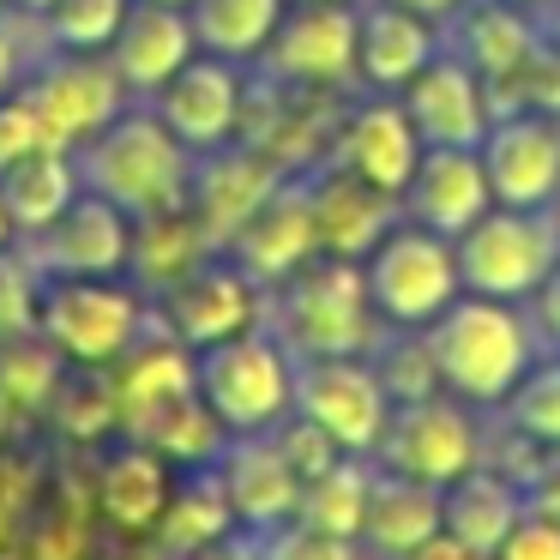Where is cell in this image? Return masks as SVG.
I'll list each match as a JSON object with an SVG mask.
<instances>
[{"mask_svg":"<svg viewBox=\"0 0 560 560\" xmlns=\"http://www.w3.org/2000/svg\"><path fill=\"white\" fill-rule=\"evenodd\" d=\"M79 182L91 194L115 199L127 218H158V211L187 206L194 182V151L163 127L158 109H121L103 133L79 145Z\"/></svg>","mask_w":560,"mask_h":560,"instance_id":"cell-1","label":"cell"},{"mask_svg":"<svg viewBox=\"0 0 560 560\" xmlns=\"http://www.w3.org/2000/svg\"><path fill=\"white\" fill-rule=\"evenodd\" d=\"M428 350H434L440 386L464 404H506L512 386L530 374L536 362V326L518 314V302H494V295L464 290L446 314L428 326Z\"/></svg>","mask_w":560,"mask_h":560,"instance_id":"cell-2","label":"cell"},{"mask_svg":"<svg viewBox=\"0 0 560 560\" xmlns=\"http://www.w3.org/2000/svg\"><path fill=\"white\" fill-rule=\"evenodd\" d=\"M271 295V338L302 362V355H368L380 338V314L368 302L362 259L314 254L302 271L278 283Z\"/></svg>","mask_w":560,"mask_h":560,"instance_id":"cell-3","label":"cell"},{"mask_svg":"<svg viewBox=\"0 0 560 560\" xmlns=\"http://www.w3.org/2000/svg\"><path fill=\"white\" fill-rule=\"evenodd\" d=\"M194 380L230 434H266L295 410V355L266 326L194 350Z\"/></svg>","mask_w":560,"mask_h":560,"instance_id":"cell-4","label":"cell"},{"mask_svg":"<svg viewBox=\"0 0 560 560\" xmlns=\"http://www.w3.org/2000/svg\"><path fill=\"white\" fill-rule=\"evenodd\" d=\"M362 278L380 326H404V331H428L464 295L458 247L410 218H398L374 242V254L362 259Z\"/></svg>","mask_w":560,"mask_h":560,"instance_id":"cell-5","label":"cell"},{"mask_svg":"<svg viewBox=\"0 0 560 560\" xmlns=\"http://www.w3.org/2000/svg\"><path fill=\"white\" fill-rule=\"evenodd\" d=\"M151 314L133 290L109 278H43L37 331L67 355L73 368H115L139 338Z\"/></svg>","mask_w":560,"mask_h":560,"instance_id":"cell-6","label":"cell"},{"mask_svg":"<svg viewBox=\"0 0 560 560\" xmlns=\"http://www.w3.org/2000/svg\"><path fill=\"white\" fill-rule=\"evenodd\" d=\"M458 278L470 295H494V302H530L542 290L548 266L560 259V230L555 211H518L494 206L458 235Z\"/></svg>","mask_w":560,"mask_h":560,"instance_id":"cell-7","label":"cell"},{"mask_svg":"<svg viewBox=\"0 0 560 560\" xmlns=\"http://www.w3.org/2000/svg\"><path fill=\"white\" fill-rule=\"evenodd\" d=\"M374 464L446 488V482H458L464 470L482 464V434H476L464 398L434 392V398H416V404H392L386 434H380V446H374Z\"/></svg>","mask_w":560,"mask_h":560,"instance_id":"cell-8","label":"cell"},{"mask_svg":"<svg viewBox=\"0 0 560 560\" xmlns=\"http://www.w3.org/2000/svg\"><path fill=\"white\" fill-rule=\"evenodd\" d=\"M295 410L326 428L343 452L374 458L380 434H386V416H392V398L368 355H302L295 362Z\"/></svg>","mask_w":560,"mask_h":560,"instance_id":"cell-9","label":"cell"},{"mask_svg":"<svg viewBox=\"0 0 560 560\" xmlns=\"http://www.w3.org/2000/svg\"><path fill=\"white\" fill-rule=\"evenodd\" d=\"M259 67L283 85L343 91L355 79V0H290Z\"/></svg>","mask_w":560,"mask_h":560,"instance_id":"cell-10","label":"cell"},{"mask_svg":"<svg viewBox=\"0 0 560 560\" xmlns=\"http://www.w3.org/2000/svg\"><path fill=\"white\" fill-rule=\"evenodd\" d=\"M19 91L31 97L49 145H61V151H79L91 133H103L121 115V97H127L109 55H73V49H61L49 67H37Z\"/></svg>","mask_w":560,"mask_h":560,"instance_id":"cell-11","label":"cell"},{"mask_svg":"<svg viewBox=\"0 0 560 560\" xmlns=\"http://www.w3.org/2000/svg\"><path fill=\"white\" fill-rule=\"evenodd\" d=\"M259 314H266V290L230 254L199 259L187 278H175L163 290V307H158V319L187 350H211L223 338H242V331L259 326Z\"/></svg>","mask_w":560,"mask_h":560,"instance_id":"cell-12","label":"cell"},{"mask_svg":"<svg viewBox=\"0 0 560 560\" xmlns=\"http://www.w3.org/2000/svg\"><path fill=\"white\" fill-rule=\"evenodd\" d=\"M133 254V218L103 194H79L49 230L25 235V259L37 278H115Z\"/></svg>","mask_w":560,"mask_h":560,"instance_id":"cell-13","label":"cell"},{"mask_svg":"<svg viewBox=\"0 0 560 560\" xmlns=\"http://www.w3.org/2000/svg\"><path fill=\"white\" fill-rule=\"evenodd\" d=\"M422 151L428 145H422V133L410 127L404 103L386 97V91H374V97H362V103H343L326 163H338V170L362 175L368 187H380V194L398 199L404 187H410Z\"/></svg>","mask_w":560,"mask_h":560,"instance_id":"cell-14","label":"cell"},{"mask_svg":"<svg viewBox=\"0 0 560 560\" xmlns=\"http://www.w3.org/2000/svg\"><path fill=\"white\" fill-rule=\"evenodd\" d=\"M482 170L494 206L555 211L560 199V115H500L482 133Z\"/></svg>","mask_w":560,"mask_h":560,"instance_id":"cell-15","label":"cell"},{"mask_svg":"<svg viewBox=\"0 0 560 560\" xmlns=\"http://www.w3.org/2000/svg\"><path fill=\"white\" fill-rule=\"evenodd\" d=\"M283 175L290 170H283L278 158H266L259 145L230 139V145H218V151H199L194 182H187V211L199 218L206 242L223 254V247L235 242V230L266 206V194L283 182Z\"/></svg>","mask_w":560,"mask_h":560,"instance_id":"cell-16","label":"cell"},{"mask_svg":"<svg viewBox=\"0 0 560 560\" xmlns=\"http://www.w3.org/2000/svg\"><path fill=\"white\" fill-rule=\"evenodd\" d=\"M259 290H278L290 271H302L319 254L314 235V199H307V170H290L278 187L266 194V206L235 230V242L223 247Z\"/></svg>","mask_w":560,"mask_h":560,"instance_id":"cell-17","label":"cell"},{"mask_svg":"<svg viewBox=\"0 0 560 560\" xmlns=\"http://www.w3.org/2000/svg\"><path fill=\"white\" fill-rule=\"evenodd\" d=\"M242 61H223V55H206L199 49L170 85L151 97V109L163 115L175 139L187 151H218L242 133V97H247V79L235 73Z\"/></svg>","mask_w":560,"mask_h":560,"instance_id":"cell-18","label":"cell"},{"mask_svg":"<svg viewBox=\"0 0 560 560\" xmlns=\"http://www.w3.org/2000/svg\"><path fill=\"white\" fill-rule=\"evenodd\" d=\"M482 211H494V187H488L476 145H428L410 187L398 194V218L422 223V230L446 235V242H458Z\"/></svg>","mask_w":560,"mask_h":560,"instance_id":"cell-19","label":"cell"},{"mask_svg":"<svg viewBox=\"0 0 560 560\" xmlns=\"http://www.w3.org/2000/svg\"><path fill=\"white\" fill-rule=\"evenodd\" d=\"M410 127L422 133V145H482L488 133V97H482V79H476L470 61L440 43V55L398 91Z\"/></svg>","mask_w":560,"mask_h":560,"instance_id":"cell-20","label":"cell"},{"mask_svg":"<svg viewBox=\"0 0 560 560\" xmlns=\"http://www.w3.org/2000/svg\"><path fill=\"white\" fill-rule=\"evenodd\" d=\"M109 67L133 97H158L175 73L199 55V37H194V19L187 7H158V0H133L115 31L109 49Z\"/></svg>","mask_w":560,"mask_h":560,"instance_id":"cell-21","label":"cell"},{"mask_svg":"<svg viewBox=\"0 0 560 560\" xmlns=\"http://www.w3.org/2000/svg\"><path fill=\"white\" fill-rule=\"evenodd\" d=\"M440 55V25L398 0H362L355 7V79L368 91L398 97L416 73Z\"/></svg>","mask_w":560,"mask_h":560,"instance_id":"cell-22","label":"cell"},{"mask_svg":"<svg viewBox=\"0 0 560 560\" xmlns=\"http://www.w3.org/2000/svg\"><path fill=\"white\" fill-rule=\"evenodd\" d=\"M230 512L242 530H271V524L295 518V500H302V476L290 470V458L278 452L271 434H230L223 452L211 458Z\"/></svg>","mask_w":560,"mask_h":560,"instance_id":"cell-23","label":"cell"},{"mask_svg":"<svg viewBox=\"0 0 560 560\" xmlns=\"http://www.w3.org/2000/svg\"><path fill=\"white\" fill-rule=\"evenodd\" d=\"M307 199H314L319 254H331V259H368L380 235L398 223V199L368 187L362 175L338 170V163H314L307 170Z\"/></svg>","mask_w":560,"mask_h":560,"instance_id":"cell-24","label":"cell"},{"mask_svg":"<svg viewBox=\"0 0 560 560\" xmlns=\"http://www.w3.org/2000/svg\"><path fill=\"white\" fill-rule=\"evenodd\" d=\"M440 43H446L458 61H470L482 85H494V79H506L512 67H524L536 55L542 25L524 13L518 0H464L458 13L446 19Z\"/></svg>","mask_w":560,"mask_h":560,"instance_id":"cell-25","label":"cell"},{"mask_svg":"<svg viewBox=\"0 0 560 560\" xmlns=\"http://www.w3.org/2000/svg\"><path fill=\"white\" fill-rule=\"evenodd\" d=\"M518 518H524V482L518 476L488 470V464H476V470L458 476V482L440 488V524L488 560H494V548L512 536Z\"/></svg>","mask_w":560,"mask_h":560,"instance_id":"cell-26","label":"cell"},{"mask_svg":"<svg viewBox=\"0 0 560 560\" xmlns=\"http://www.w3.org/2000/svg\"><path fill=\"white\" fill-rule=\"evenodd\" d=\"M121 428L139 440V446H151L158 458H170V464H211L223 452V440H230V428L211 416V404L199 398V386L139 404V410L121 416Z\"/></svg>","mask_w":560,"mask_h":560,"instance_id":"cell-27","label":"cell"},{"mask_svg":"<svg viewBox=\"0 0 560 560\" xmlns=\"http://www.w3.org/2000/svg\"><path fill=\"white\" fill-rule=\"evenodd\" d=\"M434 530H446V524H440V488L434 482H416V476H398V470H380V464H374L362 542H374L380 555L404 560V555H416Z\"/></svg>","mask_w":560,"mask_h":560,"instance_id":"cell-28","label":"cell"},{"mask_svg":"<svg viewBox=\"0 0 560 560\" xmlns=\"http://www.w3.org/2000/svg\"><path fill=\"white\" fill-rule=\"evenodd\" d=\"M170 494H175L170 458H158V452L139 446V440L127 452H115V458L103 464V476H97V512L115 524V530H127V536L158 530Z\"/></svg>","mask_w":560,"mask_h":560,"instance_id":"cell-29","label":"cell"},{"mask_svg":"<svg viewBox=\"0 0 560 560\" xmlns=\"http://www.w3.org/2000/svg\"><path fill=\"white\" fill-rule=\"evenodd\" d=\"M79 194H85L79 163H73V151H61V145H37L31 158H19L13 170H0V199H7V218H13L19 235L49 230Z\"/></svg>","mask_w":560,"mask_h":560,"instance_id":"cell-30","label":"cell"},{"mask_svg":"<svg viewBox=\"0 0 560 560\" xmlns=\"http://www.w3.org/2000/svg\"><path fill=\"white\" fill-rule=\"evenodd\" d=\"M218 247L206 242V230H199L194 211H158V218H133V254H127V266L139 271V283L145 290H170L175 278H187V271L199 266V259H211Z\"/></svg>","mask_w":560,"mask_h":560,"instance_id":"cell-31","label":"cell"},{"mask_svg":"<svg viewBox=\"0 0 560 560\" xmlns=\"http://www.w3.org/2000/svg\"><path fill=\"white\" fill-rule=\"evenodd\" d=\"M151 536H158L163 555H187V548H211V542H223V536H235L230 494H223L211 464H194V476L170 494V506H163V518Z\"/></svg>","mask_w":560,"mask_h":560,"instance_id":"cell-32","label":"cell"},{"mask_svg":"<svg viewBox=\"0 0 560 560\" xmlns=\"http://www.w3.org/2000/svg\"><path fill=\"white\" fill-rule=\"evenodd\" d=\"M283 7L290 0H187V19H194V37L206 55L223 61H259L278 31Z\"/></svg>","mask_w":560,"mask_h":560,"instance_id":"cell-33","label":"cell"},{"mask_svg":"<svg viewBox=\"0 0 560 560\" xmlns=\"http://www.w3.org/2000/svg\"><path fill=\"white\" fill-rule=\"evenodd\" d=\"M368 488H374V458H355L343 452L331 470L307 476L302 482V500H295V524H314L326 536H362V518H368Z\"/></svg>","mask_w":560,"mask_h":560,"instance_id":"cell-34","label":"cell"},{"mask_svg":"<svg viewBox=\"0 0 560 560\" xmlns=\"http://www.w3.org/2000/svg\"><path fill=\"white\" fill-rule=\"evenodd\" d=\"M61 362L67 355L55 350L43 331H25V338H7L0 343V392H7V404H13L19 416L31 410H49V398L61 392Z\"/></svg>","mask_w":560,"mask_h":560,"instance_id":"cell-35","label":"cell"},{"mask_svg":"<svg viewBox=\"0 0 560 560\" xmlns=\"http://www.w3.org/2000/svg\"><path fill=\"white\" fill-rule=\"evenodd\" d=\"M368 362H374V374H380L392 404H416V398L446 392L440 386V368H434V350H428V331H404V326L380 331Z\"/></svg>","mask_w":560,"mask_h":560,"instance_id":"cell-36","label":"cell"},{"mask_svg":"<svg viewBox=\"0 0 560 560\" xmlns=\"http://www.w3.org/2000/svg\"><path fill=\"white\" fill-rule=\"evenodd\" d=\"M482 97H488V121H500V115H560V49L542 37L530 61L512 67L494 85H482Z\"/></svg>","mask_w":560,"mask_h":560,"instance_id":"cell-37","label":"cell"},{"mask_svg":"<svg viewBox=\"0 0 560 560\" xmlns=\"http://www.w3.org/2000/svg\"><path fill=\"white\" fill-rule=\"evenodd\" d=\"M512 422V434L530 440V446H560V355L548 362H530V374L512 386V398L500 404Z\"/></svg>","mask_w":560,"mask_h":560,"instance_id":"cell-38","label":"cell"},{"mask_svg":"<svg viewBox=\"0 0 560 560\" xmlns=\"http://www.w3.org/2000/svg\"><path fill=\"white\" fill-rule=\"evenodd\" d=\"M127 7L133 0H55L43 25H49V43L55 49H73V55H103L121 31Z\"/></svg>","mask_w":560,"mask_h":560,"instance_id":"cell-39","label":"cell"},{"mask_svg":"<svg viewBox=\"0 0 560 560\" xmlns=\"http://www.w3.org/2000/svg\"><path fill=\"white\" fill-rule=\"evenodd\" d=\"M49 410L73 440H97V434H109V428H121V404H115V386H109L103 368H85V380H61Z\"/></svg>","mask_w":560,"mask_h":560,"instance_id":"cell-40","label":"cell"},{"mask_svg":"<svg viewBox=\"0 0 560 560\" xmlns=\"http://www.w3.org/2000/svg\"><path fill=\"white\" fill-rule=\"evenodd\" d=\"M254 555L259 560H355V542L283 518V524H271V530H254Z\"/></svg>","mask_w":560,"mask_h":560,"instance_id":"cell-41","label":"cell"},{"mask_svg":"<svg viewBox=\"0 0 560 560\" xmlns=\"http://www.w3.org/2000/svg\"><path fill=\"white\" fill-rule=\"evenodd\" d=\"M37 302H43V278L31 271V259L0 247V343L37 331Z\"/></svg>","mask_w":560,"mask_h":560,"instance_id":"cell-42","label":"cell"},{"mask_svg":"<svg viewBox=\"0 0 560 560\" xmlns=\"http://www.w3.org/2000/svg\"><path fill=\"white\" fill-rule=\"evenodd\" d=\"M266 434L278 440V452L290 458V470L302 476V482H307V476H319V470H331V464L343 458V446H338V440H331L319 422H307L302 410H290L278 428H266Z\"/></svg>","mask_w":560,"mask_h":560,"instance_id":"cell-43","label":"cell"},{"mask_svg":"<svg viewBox=\"0 0 560 560\" xmlns=\"http://www.w3.org/2000/svg\"><path fill=\"white\" fill-rule=\"evenodd\" d=\"M37 145H49V133H43L31 97L25 91H7V97H0V170H13V163L31 158Z\"/></svg>","mask_w":560,"mask_h":560,"instance_id":"cell-44","label":"cell"},{"mask_svg":"<svg viewBox=\"0 0 560 560\" xmlns=\"http://www.w3.org/2000/svg\"><path fill=\"white\" fill-rule=\"evenodd\" d=\"M494 560H560V524L524 512V518L512 524V536L494 548Z\"/></svg>","mask_w":560,"mask_h":560,"instance_id":"cell-45","label":"cell"},{"mask_svg":"<svg viewBox=\"0 0 560 560\" xmlns=\"http://www.w3.org/2000/svg\"><path fill=\"white\" fill-rule=\"evenodd\" d=\"M524 512L560 524V446H548L542 458H536V470L524 476Z\"/></svg>","mask_w":560,"mask_h":560,"instance_id":"cell-46","label":"cell"},{"mask_svg":"<svg viewBox=\"0 0 560 560\" xmlns=\"http://www.w3.org/2000/svg\"><path fill=\"white\" fill-rule=\"evenodd\" d=\"M530 326L542 331L548 343L560 350V259L548 266V278H542V290L530 295Z\"/></svg>","mask_w":560,"mask_h":560,"instance_id":"cell-47","label":"cell"},{"mask_svg":"<svg viewBox=\"0 0 560 560\" xmlns=\"http://www.w3.org/2000/svg\"><path fill=\"white\" fill-rule=\"evenodd\" d=\"M404 560H488V555H476V548L458 542L452 530H434L422 548H416V555H404Z\"/></svg>","mask_w":560,"mask_h":560,"instance_id":"cell-48","label":"cell"},{"mask_svg":"<svg viewBox=\"0 0 560 560\" xmlns=\"http://www.w3.org/2000/svg\"><path fill=\"white\" fill-rule=\"evenodd\" d=\"M163 560H259V555L242 536H223V542H211V548H187V555H163Z\"/></svg>","mask_w":560,"mask_h":560,"instance_id":"cell-49","label":"cell"},{"mask_svg":"<svg viewBox=\"0 0 560 560\" xmlns=\"http://www.w3.org/2000/svg\"><path fill=\"white\" fill-rule=\"evenodd\" d=\"M13 85H19V49H13V37L0 31V97H7Z\"/></svg>","mask_w":560,"mask_h":560,"instance_id":"cell-50","label":"cell"},{"mask_svg":"<svg viewBox=\"0 0 560 560\" xmlns=\"http://www.w3.org/2000/svg\"><path fill=\"white\" fill-rule=\"evenodd\" d=\"M398 7H410V13H422V19H434V25H446V19L458 13L464 0H398Z\"/></svg>","mask_w":560,"mask_h":560,"instance_id":"cell-51","label":"cell"},{"mask_svg":"<svg viewBox=\"0 0 560 560\" xmlns=\"http://www.w3.org/2000/svg\"><path fill=\"white\" fill-rule=\"evenodd\" d=\"M536 25H542V37H548V43H555V49H560V0H555V7H548L542 19H536Z\"/></svg>","mask_w":560,"mask_h":560,"instance_id":"cell-52","label":"cell"},{"mask_svg":"<svg viewBox=\"0 0 560 560\" xmlns=\"http://www.w3.org/2000/svg\"><path fill=\"white\" fill-rule=\"evenodd\" d=\"M13 422H19V410H13V404H7V392H0V440L13 434Z\"/></svg>","mask_w":560,"mask_h":560,"instance_id":"cell-53","label":"cell"},{"mask_svg":"<svg viewBox=\"0 0 560 560\" xmlns=\"http://www.w3.org/2000/svg\"><path fill=\"white\" fill-rule=\"evenodd\" d=\"M13 235H19V230H13V218H7V199H0V247L13 242Z\"/></svg>","mask_w":560,"mask_h":560,"instance_id":"cell-54","label":"cell"},{"mask_svg":"<svg viewBox=\"0 0 560 560\" xmlns=\"http://www.w3.org/2000/svg\"><path fill=\"white\" fill-rule=\"evenodd\" d=\"M19 7H25V13H49L55 0H19Z\"/></svg>","mask_w":560,"mask_h":560,"instance_id":"cell-55","label":"cell"},{"mask_svg":"<svg viewBox=\"0 0 560 560\" xmlns=\"http://www.w3.org/2000/svg\"><path fill=\"white\" fill-rule=\"evenodd\" d=\"M158 7H187V0H158Z\"/></svg>","mask_w":560,"mask_h":560,"instance_id":"cell-56","label":"cell"},{"mask_svg":"<svg viewBox=\"0 0 560 560\" xmlns=\"http://www.w3.org/2000/svg\"><path fill=\"white\" fill-rule=\"evenodd\" d=\"M555 230H560V199H555Z\"/></svg>","mask_w":560,"mask_h":560,"instance_id":"cell-57","label":"cell"},{"mask_svg":"<svg viewBox=\"0 0 560 560\" xmlns=\"http://www.w3.org/2000/svg\"><path fill=\"white\" fill-rule=\"evenodd\" d=\"M518 7H536V0H518Z\"/></svg>","mask_w":560,"mask_h":560,"instance_id":"cell-58","label":"cell"}]
</instances>
